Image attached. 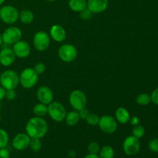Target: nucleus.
<instances>
[{
  "label": "nucleus",
  "mask_w": 158,
  "mask_h": 158,
  "mask_svg": "<svg viewBox=\"0 0 158 158\" xmlns=\"http://www.w3.org/2000/svg\"><path fill=\"white\" fill-rule=\"evenodd\" d=\"M19 12L11 5H6L0 8V19L8 25L14 24L19 19Z\"/></svg>",
  "instance_id": "4"
},
{
  "label": "nucleus",
  "mask_w": 158,
  "mask_h": 158,
  "mask_svg": "<svg viewBox=\"0 0 158 158\" xmlns=\"http://www.w3.org/2000/svg\"><path fill=\"white\" fill-rule=\"evenodd\" d=\"M39 75L32 68H26L19 75V83L25 89H31L38 83Z\"/></svg>",
  "instance_id": "3"
},
{
  "label": "nucleus",
  "mask_w": 158,
  "mask_h": 158,
  "mask_svg": "<svg viewBox=\"0 0 158 158\" xmlns=\"http://www.w3.org/2000/svg\"><path fill=\"white\" fill-rule=\"evenodd\" d=\"M87 9L93 14L103 12L107 9L109 0H86Z\"/></svg>",
  "instance_id": "15"
},
{
  "label": "nucleus",
  "mask_w": 158,
  "mask_h": 158,
  "mask_svg": "<svg viewBox=\"0 0 158 158\" xmlns=\"http://www.w3.org/2000/svg\"><path fill=\"white\" fill-rule=\"evenodd\" d=\"M86 123L92 127L97 126L100 121V117L94 113H89V115L86 118Z\"/></svg>",
  "instance_id": "27"
},
{
  "label": "nucleus",
  "mask_w": 158,
  "mask_h": 158,
  "mask_svg": "<svg viewBox=\"0 0 158 158\" xmlns=\"http://www.w3.org/2000/svg\"><path fill=\"white\" fill-rule=\"evenodd\" d=\"M77 156V152L74 150H71L68 152V157L69 158H75Z\"/></svg>",
  "instance_id": "39"
},
{
  "label": "nucleus",
  "mask_w": 158,
  "mask_h": 158,
  "mask_svg": "<svg viewBox=\"0 0 158 158\" xmlns=\"http://www.w3.org/2000/svg\"><path fill=\"white\" fill-rule=\"evenodd\" d=\"M145 134V128L143 126L140 124H137L136 126H134V128L132 130V135L134 136L137 138L140 139L144 136Z\"/></svg>",
  "instance_id": "26"
},
{
  "label": "nucleus",
  "mask_w": 158,
  "mask_h": 158,
  "mask_svg": "<svg viewBox=\"0 0 158 158\" xmlns=\"http://www.w3.org/2000/svg\"><path fill=\"white\" fill-rule=\"evenodd\" d=\"M98 126L103 133L107 134H112L117 131V121L112 116L104 115L100 117Z\"/></svg>",
  "instance_id": "11"
},
{
  "label": "nucleus",
  "mask_w": 158,
  "mask_h": 158,
  "mask_svg": "<svg viewBox=\"0 0 158 158\" xmlns=\"http://www.w3.org/2000/svg\"><path fill=\"white\" fill-rule=\"evenodd\" d=\"M0 109H1V105H0ZM0 120H1V117H0Z\"/></svg>",
  "instance_id": "44"
},
{
  "label": "nucleus",
  "mask_w": 158,
  "mask_h": 158,
  "mask_svg": "<svg viewBox=\"0 0 158 158\" xmlns=\"http://www.w3.org/2000/svg\"><path fill=\"white\" fill-rule=\"evenodd\" d=\"M5 1H6V0H0V6H1V5H2L3 3L5 2Z\"/></svg>",
  "instance_id": "42"
},
{
  "label": "nucleus",
  "mask_w": 158,
  "mask_h": 158,
  "mask_svg": "<svg viewBox=\"0 0 158 158\" xmlns=\"http://www.w3.org/2000/svg\"><path fill=\"white\" fill-rule=\"evenodd\" d=\"M36 97L40 103L49 105L53 101V92L49 87L46 86H42L37 89Z\"/></svg>",
  "instance_id": "14"
},
{
  "label": "nucleus",
  "mask_w": 158,
  "mask_h": 158,
  "mask_svg": "<svg viewBox=\"0 0 158 158\" xmlns=\"http://www.w3.org/2000/svg\"><path fill=\"white\" fill-rule=\"evenodd\" d=\"M6 89L2 86H0V101H2V100L6 98Z\"/></svg>",
  "instance_id": "38"
},
{
  "label": "nucleus",
  "mask_w": 158,
  "mask_h": 158,
  "mask_svg": "<svg viewBox=\"0 0 158 158\" xmlns=\"http://www.w3.org/2000/svg\"><path fill=\"white\" fill-rule=\"evenodd\" d=\"M100 147L97 142L93 141L91 143H89L87 147V151L89 152V154H98L100 152Z\"/></svg>",
  "instance_id": "29"
},
{
  "label": "nucleus",
  "mask_w": 158,
  "mask_h": 158,
  "mask_svg": "<svg viewBox=\"0 0 158 158\" xmlns=\"http://www.w3.org/2000/svg\"><path fill=\"white\" fill-rule=\"evenodd\" d=\"M80 115H79V112L75 110L67 113L66 116V118H65L66 123L69 127L76 126L80 122Z\"/></svg>",
  "instance_id": "20"
},
{
  "label": "nucleus",
  "mask_w": 158,
  "mask_h": 158,
  "mask_svg": "<svg viewBox=\"0 0 158 158\" xmlns=\"http://www.w3.org/2000/svg\"><path fill=\"white\" fill-rule=\"evenodd\" d=\"M131 158H134V157H131Z\"/></svg>",
  "instance_id": "45"
},
{
  "label": "nucleus",
  "mask_w": 158,
  "mask_h": 158,
  "mask_svg": "<svg viewBox=\"0 0 158 158\" xmlns=\"http://www.w3.org/2000/svg\"><path fill=\"white\" fill-rule=\"evenodd\" d=\"M46 1H49V2H54V1H56V0H46Z\"/></svg>",
  "instance_id": "43"
},
{
  "label": "nucleus",
  "mask_w": 158,
  "mask_h": 158,
  "mask_svg": "<svg viewBox=\"0 0 158 158\" xmlns=\"http://www.w3.org/2000/svg\"><path fill=\"white\" fill-rule=\"evenodd\" d=\"M9 137L8 133L4 129L0 128V148H6L9 143Z\"/></svg>",
  "instance_id": "28"
},
{
  "label": "nucleus",
  "mask_w": 158,
  "mask_h": 158,
  "mask_svg": "<svg viewBox=\"0 0 158 158\" xmlns=\"http://www.w3.org/2000/svg\"><path fill=\"white\" fill-rule=\"evenodd\" d=\"M80 18L83 20H88L93 16V13L89 10V9L86 8V9H84L83 11L80 12Z\"/></svg>",
  "instance_id": "32"
},
{
  "label": "nucleus",
  "mask_w": 158,
  "mask_h": 158,
  "mask_svg": "<svg viewBox=\"0 0 158 158\" xmlns=\"http://www.w3.org/2000/svg\"><path fill=\"white\" fill-rule=\"evenodd\" d=\"M31 138L26 133H19L12 139V145L16 151H23L29 148Z\"/></svg>",
  "instance_id": "12"
},
{
  "label": "nucleus",
  "mask_w": 158,
  "mask_h": 158,
  "mask_svg": "<svg viewBox=\"0 0 158 158\" xmlns=\"http://www.w3.org/2000/svg\"><path fill=\"white\" fill-rule=\"evenodd\" d=\"M19 83V75L15 71L7 69L0 75V85L6 89H15Z\"/></svg>",
  "instance_id": "2"
},
{
  "label": "nucleus",
  "mask_w": 158,
  "mask_h": 158,
  "mask_svg": "<svg viewBox=\"0 0 158 158\" xmlns=\"http://www.w3.org/2000/svg\"><path fill=\"white\" fill-rule=\"evenodd\" d=\"M15 56L11 48H4L0 51V64L3 66H9L15 62Z\"/></svg>",
  "instance_id": "16"
},
{
  "label": "nucleus",
  "mask_w": 158,
  "mask_h": 158,
  "mask_svg": "<svg viewBox=\"0 0 158 158\" xmlns=\"http://www.w3.org/2000/svg\"><path fill=\"white\" fill-rule=\"evenodd\" d=\"M17 94L15 89H6V98L9 100H14L16 98Z\"/></svg>",
  "instance_id": "33"
},
{
  "label": "nucleus",
  "mask_w": 158,
  "mask_h": 158,
  "mask_svg": "<svg viewBox=\"0 0 158 158\" xmlns=\"http://www.w3.org/2000/svg\"><path fill=\"white\" fill-rule=\"evenodd\" d=\"M43 147L42 140L40 138H31L30 143H29V148H31L34 152H39L41 150Z\"/></svg>",
  "instance_id": "25"
},
{
  "label": "nucleus",
  "mask_w": 158,
  "mask_h": 158,
  "mask_svg": "<svg viewBox=\"0 0 158 158\" xmlns=\"http://www.w3.org/2000/svg\"><path fill=\"white\" fill-rule=\"evenodd\" d=\"M129 122H131V125H133V126H136V125L139 124V123H140V118L137 116H134L133 117H131Z\"/></svg>",
  "instance_id": "37"
},
{
  "label": "nucleus",
  "mask_w": 158,
  "mask_h": 158,
  "mask_svg": "<svg viewBox=\"0 0 158 158\" xmlns=\"http://www.w3.org/2000/svg\"><path fill=\"white\" fill-rule=\"evenodd\" d=\"M98 156L100 158H114L115 152H114V150L112 147L106 145V146L100 148Z\"/></svg>",
  "instance_id": "23"
},
{
  "label": "nucleus",
  "mask_w": 158,
  "mask_h": 158,
  "mask_svg": "<svg viewBox=\"0 0 158 158\" xmlns=\"http://www.w3.org/2000/svg\"><path fill=\"white\" fill-rule=\"evenodd\" d=\"M69 9L75 12H80L87 8L86 0H69Z\"/></svg>",
  "instance_id": "19"
},
{
  "label": "nucleus",
  "mask_w": 158,
  "mask_h": 158,
  "mask_svg": "<svg viewBox=\"0 0 158 158\" xmlns=\"http://www.w3.org/2000/svg\"><path fill=\"white\" fill-rule=\"evenodd\" d=\"M33 114H35V117H43L48 114V105L44 104V103H37L34 106L33 109Z\"/></svg>",
  "instance_id": "22"
},
{
  "label": "nucleus",
  "mask_w": 158,
  "mask_h": 158,
  "mask_svg": "<svg viewBox=\"0 0 158 158\" xmlns=\"http://www.w3.org/2000/svg\"><path fill=\"white\" fill-rule=\"evenodd\" d=\"M0 158H10V153L6 148H0Z\"/></svg>",
  "instance_id": "36"
},
{
  "label": "nucleus",
  "mask_w": 158,
  "mask_h": 158,
  "mask_svg": "<svg viewBox=\"0 0 158 158\" xmlns=\"http://www.w3.org/2000/svg\"><path fill=\"white\" fill-rule=\"evenodd\" d=\"M15 56L18 58L25 59L27 58L31 52V48L29 43L24 40H19L13 44L12 47Z\"/></svg>",
  "instance_id": "13"
},
{
  "label": "nucleus",
  "mask_w": 158,
  "mask_h": 158,
  "mask_svg": "<svg viewBox=\"0 0 158 158\" xmlns=\"http://www.w3.org/2000/svg\"><path fill=\"white\" fill-rule=\"evenodd\" d=\"M32 43H33L34 48L36 50L43 52L49 48V44H50V37L46 32L39 31L34 35Z\"/></svg>",
  "instance_id": "10"
},
{
  "label": "nucleus",
  "mask_w": 158,
  "mask_h": 158,
  "mask_svg": "<svg viewBox=\"0 0 158 158\" xmlns=\"http://www.w3.org/2000/svg\"><path fill=\"white\" fill-rule=\"evenodd\" d=\"M122 148L126 155L131 156V157L136 155L138 154L140 150V139L137 138L133 135L129 136L123 140Z\"/></svg>",
  "instance_id": "8"
},
{
  "label": "nucleus",
  "mask_w": 158,
  "mask_h": 158,
  "mask_svg": "<svg viewBox=\"0 0 158 158\" xmlns=\"http://www.w3.org/2000/svg\"><path fill=\"white\" fill-rule=\"evenodd\" d=\"M58 55L60 60L65 63H72L77 59L78 52L73 45L63 44L58 50Z\"/></svg>",
  "instance_id": "7"
},
{
  "label": "nucleus",
  "mask_w": 158,
  "mask_h": 158,
  "mask_svg": "<svg viewBox=\"0 0 158 158\" xmlns=\"http://www.w3.org/2000/svg\"><path fill=\"white\" fill-rule=\"evenodd\" d=\"M136 101H137V104L140 105V106H147L151 102V95L144 94V93L139 94L136 98Z\"/></svg>",
  "instance_id": "24"
},
{
  "label": "nucleus",
  "mask_w": 158,
  "mask_h": 158,
  "mask_svg": "<svg viewBox=\"0 0 158 158\" xmlns=\"http://www.w3.org/2000/svg\"><path fill=\"white\" fill-rule=\"evenodd\" d=\"M48 132V123L43 117H34L26 124V133L30 138H43Z\"/></svg>",
  "instance_id": "1"
},
{
  "label": "nucleus",
  "mask_w": 158,
  "mask_h": 158,
  "mask_svg": "<svg viewBox=\"0 0 158 158\" xmlns=\"http://www.w3.org/2000/svg\"><path fill=\"white\" fill-rule=\"evenodd\" d=\"M69 101L70 106L75 110L80 111V110L86 107L87 99H86V94L83 91L80 89H75L69 95Z\"/></svg>",
  "instance_id": "6"
},
{
  "label": "nucleus",
  "mask_w": 158,
  "mask_h": 158,
  "mask_svg": "<svg viewBox=\"0 0 158 158\" xmlns=\"http://www.w3.org/2000/svg\"><path fill=\"white\" fill-rule=\"evenodd\" d=\"M19 19L24 24H30L34 20V15L32 11L29 9H23L19 12Z\"/></svg>",
  "instance_id": "21"
},
{
  "label": "nucleus",
  "mask_w": 158,
  "mask_h": 158,
  "mask_svg": "<svg viewBox=\"0 0 158 158\" xmlns=\"http://www.w3.org/2000/svg\"><path fill=\"white\" fill-rule=\"evenodd\" d=\"M3 43V41H2V34L0 33V46H1L2 45V43Z\"/></svg>",
  "instance_id": "41"
},
{
  "label": "nucleus",
  "mask_w": 158,
  "mask_h": 158,
  "mask_svg": "<svg viewBox=\"0 0 158 158\" xmlns=\"http://www.w3.org/2000/svg\"><path fill=\"white\" fill-rule=\"evenodd\" d=\"M83 158H100L99 157L98 154H88L87 155L85 156Z\"/></svg>",
  "instance_id": "40"
},
{
  "label": "nucleus",
  "mask_w": 158,
  "mask_h": 158,
  "mask_svg": "<svg viewBox=\"0 0 158 158\" xmlns=\"http://www.w3.org/2000/svg\"><path fill=\"white\" fill-rule=\"evenodd\" d=\"M151 102H152L154 104L158 105V88L154 89L152 92L151 95Z\"/></svg>",
  "instance_id": "34"
},
{
  "label": "nucleus",
  "mask_w": 158,
  "mask_h": 158,
  "mask_svg": "<svg viewBox=\"0 0 158 158\" xmlns=\"http://www.w3.org/2000/svg\"><path fill=\"white\" fill-rule=\"evenodd\" d=\"M149 149L152 152L158 153V138H154L149 142Z\"/></svg>",
  "instance_id": "31"
},
{
  "label": "nucleus",
  "mask_w": 158,
  "mask_h": 158,
  "mask_svg": "<svg viewBox=\"0 0 158 158\" xmlns=\"http://www.w3.org/2000/svg\"><path fill=\"white\" fill-rule=\"evenodd\" d=\"M22 31L16 26H11L7 28L2 34L3 43L8 45H13L16 42L21 40Z\"/></svg>",
  "instance_id": "9"
},
{
  "label": "nucleus",
  "mask_w": 158,
  "mask_h": 158,
  "mask_svg": "<svg viewBox=\"0 0 158 158\" xmlns=\"http://www.w3.org/2000/svg\"><path fill=\"white\" fill-rule=\"evenodd\" d=\"M115 119L118 123L121 124H126L130 121L131 115L126 108L119 107L115 112Z\"/></svg>",
  "instance_id": "18"
},
{
  "label": "nucleus",
  "mask_w": 158,
  "mask_h": 158,
  "mask_svg": "<svg viewBox=\"0 0 158 158\" xmlns=\"http://www.w3.org/2000/svg\"><path fill=\"white\" fill-rule=\"evenodd\" d=\"M78 112H79V115H80V119H83V120H86V118L87 117V116L89 115V114L90 113L87 109H86V107L83 108V109H82V110H80L78 111Z\"/></svg>",
  "instance_id": "35"
},
{
  "label": "nucleus",
  "mask_w": 158,
  "mask_h": 158,
  "mask_svg": "<svg viewBox=\"0 0 158 158\" xmlns=\"http://www.w3.org/2000/svg\"><path fill=\"white\" fill-rule=\"evenodd\" d=\"M49 35L54 41L57 43L63 42L66 39V32L60 25H53L49 31Z\"/></svg>",
  "instance_id": "17"
},
{
  "label": "nucleus",
  "mask_w": 158,
  "mask_h": 158,
  "mask_svg": "<svg viewBox=\"0 0 158 158\" xmlns=\"http://www.w3.org/2000/svg\"><path fill=\"white\" fill-rule=\"evenodd\" d=\"M33 69L39 76L42 75L46 71V65L43 63H38L34 66Z\"/></svg>",
  "instance_id": "30"
},
{
  "label": "nucleus",
  "mask_w": 158,
  "mask_h": 158,
  "mask_svg": "<svg viewBox=\"0 0 158 158\" xmlns=\"http://www.w3.org/2000/svg\"><path fill=\"white\" fill-rule=\"evenodd\" d=\"M66 114V108L60 102L52 101L48 105V114L54 121L62 122L65 120Z\"/></svg>",
  "instance_id": "5"
}]
</instances>
